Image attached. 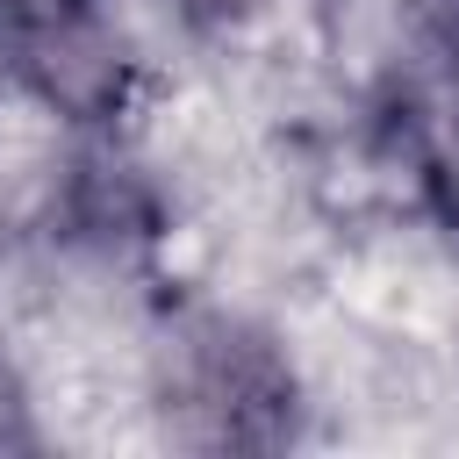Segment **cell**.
I'll return each instance as SVG.
<instances>
[{"label":"cell","instance_id":"cell-1","mask_svg":"<svg viewBox=\"0 0 459 459\" xmlns=\"http://www.w3.org/2000/svg\"><path fill=\"white\" fill-rule=\"evenodd\" d=\"M7 65L43 108L86 122V115H108L122 100L129 43H122V22L100 0H14Z\"/></svg>","mask_w":459,"mask_h":459},{"label":"cell","instance_id":"cell-2","mask_svg":"<svg viewBox=\"0 0 459 459\" xmlns=\"http://www.w3.org/2000/svg\"><path fill=\"white\" fill-rule=\"evenodd\" d=\"M445 43H452V57H459V0H445Z\"/></svg>","mask_w":459,"mask_h":459}]
</instances>
